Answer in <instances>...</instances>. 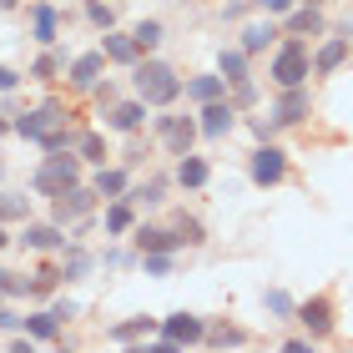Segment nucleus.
Here are the masks:
<instances>
[{
    "label": "nucleus",
    "mask_w": 353,
    "mask_h": 353,
    "mask_svg": "<svg viewBox=\"0 0 353 353\" xmlns=\"http://www.w3.org/2000/svg\"><path fill=\"white\" fill-rule=\"evenodd\" d=\"M141 117H147L141 106H117V111H111V121H117L121 132H132V126H141Z\"/></svg>",
    "instance_id": "obj_19"
},
{
    "label": "nucleus",
    "mask_w": 353,
    "mask_h": 353,
    "mask_svg": "<svg viewBox=\"0 0 353 353\" xmlns=\"http://www.w3.org/2000/svg\"><path fill=\"white\" fill-rule=\"evenodd\" d=\"M222 76H228V81H248V61L237 51H222Z\"/></svg>",
    "instance_id": "obj_17"
},
{
    "label": "nucleus",
    "mask_w": 353,
    "mask_h": 353,
    "mask_svg": "<svg viewBox=\"0 0 353 353\" xmlns=\"http://www.w3.org/2000/svg\"><path fill=\"white\" fill-rule=\"evenodd\" d=\"M96 76H101V56H81L71 66V81L76 86H96Z\"/></svg>",
    "instance_id": "obj_11"
},
{
    "label": "nucleus",
    "mask_w": 353,
    "mask_h": 353,
    "mask_svg": "<svg viewBox=\"0 0 353 353\" xmlns=\"http://www.w3.org/2000/svg\"><path fill=\"white\" fill-rule=\"evenodd\" d=\"M10 217H26V197H0V222Z\"/></svg>",
    "instance_id": "obj_25"
},
{
    "label": "nucleus",
    "mask_w": 353,
    "mask_h": 353,
    "mask_svg": "<svg viewBox=\"0 0 353 353\" xmlns=\"http://www.w3.org/2000/svg\"><path fill=\"white\" fill-rule=\"evenodd\" d=\"M132 41H137V51H152V46H157V41H162V26H157V21H141Z\"/></svg>",
    "instance_id": "obj_18"
},
{
    "label": "nucleus",
    "mask_w": 353,
    "mask_h": 353,
    "mask_svg": "<svg viewBox=\"0 0 353 353\" xmlns=\"http://www.w3.org/2000/svg\"><path fill=\"white\" fill-rule=\"evenodd\" d=\"M263 303L272 313H293V298H288V293H263Z\"/></svg>",
    "instance_id": "obj_28"
},
{
    "label": "nucleus",
    "mask_w": 353,
    "mask_h": 353,
    "mask_svg": "<svg viewBox=\"0 0 353 353\" xmlns=\"http://www.w3.org/2000/svg\"><path fill=\"white\" fill-rule=\"evenodd\" d=\"M0 248H6V232H0Z\"/></svg>",
    "instance_id": "obj_37"
},
{
    "label": "nucleus",
    "mask_w": 353,
    "mask_h": 353,
    "mask_svg": "<svg viewBox=\"0 0 353 353\" xmlns=\"http://www.w3.org/2000/svg\"><path fill=\"white\" fill-rule=\"evenodd\" d=\"M162 137H167V147H172L176 157H187V147H192V121L167 117V121H162Z\"/></svg>",
    "instance_id": "obj_8"
},
{
    "label": "nucleus",
    "mask_w": 353,
    "mask_h": 353,
    "mask_svg": "<svg viewBox=\"0 0 353 353\" xmlns=\"http://www.w3.org/2000/svg\"><path fill=\"white\" fill-rule=\"evenodd\" d=\"M81 152L86 157H101V137H81Z\"/></svg>",
    "instance_id": "obj_33"
},
{
    "label": "nucleus",
    "mask_w": 353,
    "mask_h": 353,
    "mask_svg": "<svg viewBox=\"0 0 353 353\" xmlns=\"http://www.w3.org/2000/svg\"><path fill=\"white\" fill-rule=\"evenodd\" d=\"M91 207V192H81V187H66V192H56V217L66 222V217H81Z\"/></svg>",
    "instance_id": "obj_6"
},
{
    "label": "nucleus",
    "mask_w": 353,
    "mask_h": 353,
    "mask_svg": "<svg viewBox=\"0 0 353 353\" xmlns=\"http://www.w3.org/2000/svg\"><path fill=\"white\" fill-rule=\"evenodd\" d=\"M288 26H293L298 36H313V30L323 26V21H318V10H303V15H293V21H288Z\"/></svg>",
    "instance_id": "obj_23"
},
{
    "label": "nucleus",
    "mask_w": 353,
    "mask_h": 353,
    "mask_svg": "<svg viewBox=\"0 0 353 353\" xmlns=\"http://www.w3.org/2000/svg\"><path fill=\"white\" fill-rule=\"evenodd\" d=\"M303 111H308V96H303V91H288L283 106H278V121H298Z\"/></svg>",
    "instance_id": "obj_13"
},
{
    "label": "nucleus",
    "mask_w": 353,
    "mask_h": 353,
    "mask_svg": "<svg viewBox=\"0 0 353 353\" xmlns=\"http://www.w3.org/2000/svg\"><path fill=\"white\" fill-rule=\"evenodd\" d=\"M15 86V71H6V66H0V91H10Z\"/></svg>",
    "instance_id": "obj_34"
},
{
    "label": "nucleus",
    "mask_w": 353,
    "mask_h": 353,
    "mask_svg": "<svg viewBox=\"0 0 353 353\" xmlns=\"http://www.w3.org/2000/svg\"><path fill=\"white\" fill-rule=\"evenodd\" d=\"M106 56L111 61H137V41L132 36H106Z\"/></svg>",
    "instance_id": "obj_15"
},
{
    "label": "nucleus",
    "mask_w": 353,
    "mask_h": 353,
    "mask_svg": "<svg viewBox=\"0 0 353 353\" xmlns=\"http://www.w3.org/2000/svg\"><path fill=\"white\" fill-rule=\"evenodd\" d=\"M212 343H243V333L237 328H212Z\"/></svg>",
    "instance_id": "obj_32"
},
{
    "label": "nucleus",
    "mask_w": 353,
    "mask_h": 353,
    "mask_svg": "<svg viewBox=\"0 0 353 353\" xmlns=\"http://www.w3.org/2000/svg\"><path fill=\"white\" fill-rule=\"evenodd\" d=\"M202 132L207 137H222V132H232V106H217V101H207V111H202Z\"/></svg>",
    "instance_id": "obj_9"
},
{
    "label": "nucleus",
    "mask_w": 353,
    "mask_h": 353,
    "mask_svg": "<svg viewBox=\"0 0 353 353\" xmlns=\"http://www.w3.org/2000/svg\"><path fill=\"white\" fill-rule=\"evenodd\" d=\"M182 182H187V187H202V182H207V162L187 157V162H182Z\"/></svg>",
    "instance_id": "obj_20"
},
{
    "label": "nucleus",
    "mask_w": 353,
    "mask_h": 353,
    "mask_svg": "<svg viewBox=\"0 0 353 353\" xmlns=\"http://www.w3.org/2000/svg\"><path fill=\"white\" fill-rule=\"evenodd\" d=\"M348 30H353V21H348V26H343V36H348Z\"/></svg>",
    "instance_id": "obj_36"
},
{
    "label": "nucleus",
    "mask_w": 353,
    "mask_h": 353,
    "mask_svg": "<svg viewBox=\"0 0 353 353\" xmlns=\"http://www.w3.org/2000/svg\"><path fill=\"white\" fill-rule=\"evenodd\" d=\"M283 172H288V162H283V152L278 147H263V152H252V176L268 187V182H283Z\"/></svg>",
    "instance_id": "obj_4"
},
{
    "label": "nucleus",
    "mask_w": 353,
    "mask_h": 353,
    "mask_svg": "<svg viewBox=\"0 0 353 353\" xmlns=\"http://www.w3.org/2000/svg\"><path fill=\"white\" fill-rule=\"evenodd\" d=\"M36 187L51 192V197H56V192H66V187H76V162H71V157H51V162L36 172Z\"/></svg>",
    "instance_id": "obj_2"
},
{
    "label": "nucleus",
    "mask_w": 353,
    "mask_h": 353,
    "mask_svg": "<svg viewBox=\"0 0 353 353\" xmlns=\"http://www.w3.org/2000/svg\"><path fill=\"white\" fill-rule=\"evenodd\" d=\"M303 323H308L313 333H328V328H333V308H328V298H313L308 308H303Z\"/></svg>",
    "instance_id": "obj_10"
},
{
    "label": "nucleus",
    "mask_w": 353,
    "mask_h": 353,
    "mask_svg": "<svg viewBox=\"0 0 353 353\" xmlns=\"http://www.w3.org/2000/svg\"><path fill=\"white\" fill-rule=\"evenodd\" d=\"M137 86H141V96H147L152 106H167L172 96L182 91L176 71H172V66H162V61H147V66H137Z\"/></svg>",
    "instance_id": "obj_1"
},
{
    "label": "nucleus",
    "mask_w": 353,
    "mask_h": 353,
    "mask_svg": "<svg viewBox=\"0 0 353 353\" xmlns=\"http://www.w3.org/2000/svg\"><path fill=\"white\" fill-rule=\"evenodd\" d=\"M126 222H132V212H126V207H111V212H106V228H111V232H121Z\"/></svg>",
    "instance_id": "obj_30"
},
{
    "label": "nucleus",
    "mask_w": 353,
    "mask_h": 353,
    "mask_svg": "<svg viewBox=\"0 0 353 353\" xmlns=\"http://www.w3.org/2000/svg\"><path fill=\"white\" fill-rule=\"evenodd\" d=\"M126 182H121V172H101V182H96V192H101V197H106V192H121Z\"/></svg>",
    "instance_id": "obj_29"
},
{
    "label": "nucleus",
    "mask_w": 353,
    "mask_h": 353,
    "mask_svg": "<svg viewBox=\"0 0 353 353\" xmlns=\"http://www.w3.org/2000/svg\"><path fill=\"white\" fill-rule=\"evenodd\" d=\"M91 21H96V26H111V6H101V0H91Z\"/></svg>",
    "instance_id": "obj_31"
},
{
    "label": "nucleus",
    "mask_w": 353,
    "mask_h": 353,
    "mask_svg": "<svg viewBox=\"0 0 353 353\" xmlns=\"http://www.w3.org/2000/svg\"><path fill=\"white\" fill-rule=\"evenodd\" d=\"M192 339H202V323L187 318V313H172L167 318V343H192Z\"/></svg>",
    "instance_id": "obj_7"
},
{
    "label": "nucleus",
    "mask_w": 353,
    "mask_h": 353,
    "mask_svg": "<svg viewBox=\"0 0 353 353\" xmlns=\"http://www.w3.org/2000/svg\"><path fill=\"white\" fill-rule=\"evenodd\" d=\"M26 243H30V248H56V243H61V232H56V228H30V232H26Z\"/></svg>",
    "instance_id": "obj_21"
},
{
    "label": "nucleus",
    "mask_w": 353,
    "mask_h": 353,
    "mask_svg": "<svg viewBox=\"0 0 353 353\" xmlns=\"http://www.w3.org/2000/svg\"><path fill=\"white\" fill-rule=\"evenodd\" d=\"M197 101H217V91H222V76H197V81L187 86Z\"/></svg>",
    "instance_id": "obj_16"
},
{
    "label": "nucleus",
    "mask_w": 353,
    "mask_h": 353,
    "mask_svg": "<svg viewBox=\"0 0 353 353\" xmlns=\"http://www.w3.org/2000/svg\"><path fill=\"white\" fill-rule=\"evenodd\" d=\"M15 126H21V137H41V141H46V137L61 126V111H56V106H41L36 117H21Z\"/></svg>",
    "instance_id": "obj_5"
},
{
    "label": "nucleus",
    "mask_w": 353,
    "mask_h": 353,
    "mask_svg": "<svg viewBox=\"0 0 353 353\" xmlns=\"http://www.w3.org/2000/svg\"><path fill=\"white\" fill-rule=\"evenodd\" d=\"M182 237H172V232H157V228H141V248L147 252H167V248H176Z\"/></svg>",
    "instance_id": "obj_14"
},
{
    "label": "nucleus",
    "mask_w": 353,
    "mask_h": 353,
    "mask_svg": "<svg viewBox=\"0 0 353 353\" xmlns=\"http://www.w3.org/2000/svg\"><path fill=\"white\" fill-rule=\"evenodd\" d=\"M272 76H278L283 86H298L303 76H308V51H303L298 41H293V46H283L278 61H272Z\"/></svg>",
    "instance_id": "obj_3"
},
{
    "label": "nucleus",
    "mask_w": 353,
    "mask_h": 353,
    "mask_svg": "<svg viewBox=\"0 0 353 353\" xmlns=\"http://www.w3.org/2000/svg\"><path fill=\"white\" fill-rule=\"evenodd\" d=\"M0 132H6V126H0Z\"/></svg>",
    "instance_id": "obj_40"
},
{
    "label": "nucleus",
    "mask_w": 353,
    "mask_h": 353,
    "mask_svg": "<svg viewBox=\"0 0 353 353\" xmlns=\"http://www.w3.org/2000/svg\"><path fill=\"white\" fill-rule=\"evenodd\" d=\"M141 333H152V318H137V323H121V328H117V339H121V343H132V339H141Z\"/></svg>",
    "instance_id": "obj_24"
},
{
    "label": "nucleus",
    "mask_w": 353,
    "mask_h": 353,
    "mask_svg": "<svg viewBox=\"0 0 353 353\" xmlns=\"http://www.w3.org/2000/svg\"><path fill=\"white\" fill-rule=\"evenodd\" d=\"M30 333H36V339H56V313H46V318H30Z\"/></svg>",
    "instance_id": "obj_26"
},
{
    "label": "nucleus",
    "mask_w": 353,
    "mask_h": 353,
    "mask_svg": "<svg viewBox=\"0 0 353 353\" xmlns=\"http://www.w3.org/2000/svg\"><path fill=\"white\" fill-rule=\"evenodd\" d=\"M308 6H318V0H308Z\"/></svg>",
    "instance_id": "obj_39"
},
{
    "label": "nucleus",
    "mask_w": 353,
    "mask_h": 353,
    "mask_svg": "<svg viewBox=\"0 0 353 353\" xmlns=\"http://www.w3.org/2000/svg\"><path fill=\"white\" fill-rule=\"evenodd\" d=\"M0 6H10V0H0Z\"/></svg>",
    "instance_id": "obj_38"
},
{
    "label": "nucleus",
    "mask_w": 353,
    "mask_h": 353,
    "mask_svg": "<svg viewBox=\"0 0 353 353\" xmlns=\"http://www.w3.org/2000/svg\"><path fill=\"white\" fill-rule=\"evenodd\" d=\"M263 10H288V0H258Z\"/></svg>",
    "instance_id": "obj_35"
},
{
    "label": "nucleus",
    "mask_w": 353,
    "mask_h": 353,
    "mask_svg": "<svg viewBox=\"0 0 353 353\" xmlns=\"http://www.w3.org/2000/svg\"><path fill=\"white\" fill-rule=\"evenodd\" d=\"M348 56V36H339V41H328L323 51H318V71H333L339 61Z\"/></svg>",
    "instance_id": "obj_12"
},
{
    "label": "nucleus",
    "mask_w": 353,
    "mask_h": 353,
    "mask_svg": "<svg viewBox=\"0 0 353 353\" xmlns=\"http://www.w3.org/2000/svg\"><path fill=\"white\" fill-rule=\"evenodd\" d=\"M36 36L41 41H56V10H46V6L36 10Z\"/></svg>",
    "instance_id": "obj_22"
},
{
    "label": "nucleus",
    "mask_w": 353,
    "mask_h": 353,
    "mask_svg": "<svg viewBox=\"0 0 353 353\" xmlns=\"http://www.w3.org/2000/svg\"><path fill=\"white\" fill-rule=\"evenodd\" d=\"M268 36H272V30H268V26H252L243 46H248V51H263V46H268Z\"/></svg>",
    "instance_id": "obj_27"
}]
</instances>
